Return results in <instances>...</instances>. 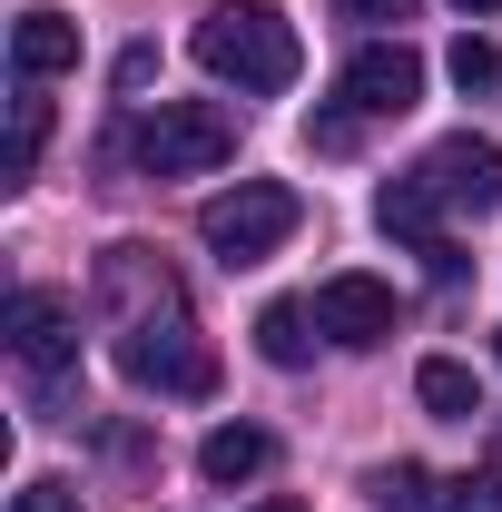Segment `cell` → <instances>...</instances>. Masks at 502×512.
Segmentation results:
<instances>
[{
  "instance_id": "obj_20",
  "label": "cell",
  "mask_w": 502,
  "mask_h": 512,
  "mask_svg": "<svg viewBox=\"0 0 502 512\" xmlns=\"http://www.w3.org/2000/svg\"><path fill=\"white\" fill-rule=\"evenodd\" d=\"M453 10H463V20H493V10H502V0H453Z\"/></svg>"
},
{
  "instance_id": "obj_11",
  "label": "cell",
  "mask_w": 502,
  "mask_h": 512,
  "mask_svg": "<svg viewBox=\"0 0 502 512\" xmlns=\"http://www.w3.org/2000/svg\"><path fill=\"white\" fill-rule=\"evenodd\" d=\"M315 335H325V325H315V306H296V296H276V306L256 316V355L296 375V365H306V355H315Z\"/></svg>"
},
{
  "instance_id": "obj_17",
  "label": "cell",
  "mask_w": 502,
  "mask_h": 512,
  "mask_svg": "<svg viewBox=\"0 0 502 512\" xmlns=\"http://www.w3.org/2000/svg\"><path fill=\"white\" fill-rule=\"evenodd\" d=\"M20 512H79V493H69L60 473H40V483H20Z\"/></svg>"
},
{
  "instance_id": "obj_4",
  "label": "cell",
  "mask_w": 502,
  "mask_h": 512,
  "mask_svg": "<svg viewBox=\"0 0 502 512\" xmlns=\"http://www.w3.org/2000/svg\"><path fill=\"white\" fill-rule=\"evenodd\" d=\"M119 148H128V168H148V178H207V168L237 158V109H217V99H158V109L128 119Z\"/></svg>"
},
{
  "instance_id": "obj_2",
  "label": "cell",
  "mask_w": 502,
  "mask_h": 512,
  "mask_svg": "<svg viewBox=\"0 0 502 512\" xmlns=\"http://www.w3.org/2000/svg\"><path fill=\"white\" fill-rule=\"evenodd\" d=\"M502 207V148L493 138H434L394 188L375 197V217H384V237H414V247H434V217H493Z\"/></svg>"
},
{
  "instance_id": "obj_10",
  "label": "cell",
  "mask_w": 502,
  "mask_h": 512,
  "mask_svg": "<svg viewBox=\"0 0 502 512\" xmlns=\"http://www.w3.org/2000/svg\"><path fill=\"white\" fill-rule=\"evenodd\" d=\"M266 463H276V444H266V424H217V434L197 444V473H207L217 493H227V483H256Z\"/></svg>"
},
{
  "instance_id": "obj_8",
  "label": "cell",
  "mask_w": 502,
  "mask_h": 512,
  "mask_svg": "<svg viewBox=\"0 0 502 512\" xmlns=\"http://www.w3.org/2000/svg\"><path fill=\"white\" fill-rule=\"evenodd\" d=\"M315 325H325L335 345H355V355H365V345L394 335V286L345 266V276H325V286H315Z\"/></svg>"
},
{
  "instance_id": "obj_12",
  "label": "cell",
  "mask_w": 502,
  "mask_h": 512,
  "mask_svg": "<svg viewBox=\"0 0 502 512\" xmlns=\"http://www.w3.org/2000/svg\"><path fill=\"white\" fill-rule=\"evenodd\" d=\"M414 394H424L434 424H473V414H483V384H473V365H453V355H424Z\"/></svg>"
},
{
  "instance_id": "obj_16",
  "label": "cell",
  "mask_w": 502,
  "mask_h": 512,
  "mask_svg": "<svg viewBox=\"0 0 502 512\" xmlns=\"http://www.w3.org/2000/svg\"><path fill=\"white\" fill-rule=\"evenodd\" d=\"M443 512H502V473H463V483H443Z\"/></svg>"
},
{
  "instance_id": "obj_6",
  "label": "cell",
  "mask_w": 502,
  "mask_h": 512,
  "mask_svg": "<svg viewBox=\"0 0 502 512\" xmlns=\"http://www.w3.org/2000/svg\"><path fill=\"white\" fill-rule=\"evenodd\" d=\"M414 99H424V60L404 40H365L335 79V109H355V119H404Z\"/></svg>"
},
{
  "instance_id": "obj_9",
  "label": "cell",
  "mask_w": 502,
  "mask_h": 512,
  "mask_svg": "<svg viewBox=\"0 0 502 512\" xmlns=\"http://www.w3.org/2000/svg\"><path fill=\"white\" fill-rule=\"evenodd\" d=\"M10 69L40 89V79H60V69H79V20L69 10H20L10 20Z\"/></svg>"
},
{
  "instance_id": "obj_1",
  "label": "cell",
  "mask_w": 502,
  "mask_h": 512,
  "mask_svg": "<svg viewBox=\"0 0 502 512\" xmlns=\"http://www.w3.org/2000/svg\"><path fill=\"white\" fill-rule=\"evenodd\" d=\"M99 306H109V355L138 394H207L217 384V345L197 335L178 276L148 247H109L99 256Z\"/></svg>"
},
{
  "instance_id": "obj_3",
  "label": "cell",
  "mask_w": 502,
  "mask_h": 512,
  "mask_svg": "<svg viewBox=\"0 0 502 512\" xmlns=\"http://www.w3.org/2000/svg\"><path fill=\"white\" fill-rule=\"evenodd\" d=\"M197 69L227 79V89H247V99H276V89H296L306 40H296L286 0H217L197 20Z\"/></svg>"
},
{
  "instance_id": "obj_5",
  "label": "cell",
  "mask_w": 502,
  "mask_h": 512,
  "mask_svg": "<svg viewBox=\"0 0 502 512\" xmlns=\"http://www.w3.org/2000/svg\"><path fill=\"white\" fill-rule=\"evenodd\" d=\"M306 227V197L286 188V178H237L227 197H207L197 207V237L217 266H256V256H276L286 237Z\"/></svg>"
},
{
  "instance_id": "obj_7",
  "label": "cell",
  "mask_w": 502,
  "mask_h": 512,
  "mask_svg": "<svg viewBox=\"0 0 502 512\" xmlns=\"http://www.w3.org/2000/svg\"><path fill=\"white\" fill-rule=\"evenodd\" d=\"M10 355L40 384H60L69 365H79V306L50 296V286H20V296H10Z\"/></svg>"
},
{
  "instance_id": "obj_15",
  "label": "cell",
  "mask_w": 502,
  "mask_h": 512,
  "mask_svg": "<svg viewBox=\"0 0 502 512\" xmlns=\"http://www.w3.org/2000/svg\"><path fill=\"white\" fill-rule=\"evenodd\" d=\"M375 503L384 512H443V483L424 473V463H384V473H375Z\"/></svg>"
},
{
  "instance_id": "obj_14",
  "label": "cell",
  "mask_w": 502,
  "mask_h": 512,
  "mask_svg": "<svg viewBox=\"0 0 502 512\" xmlns=\"http://www.w3.org/2000/svg\"><path fill=\"white\" fill-rule=\"evenodd\" d=\"M443 69H453V89H463V99H483V89H502V50L483 40V30H463V40L443 50Z\"/></svg>"
},
{
  "instance_id": "obj_21",
  "label": "cell",
  "mask_w": 502,
  "mask_h": 512,
  "mask_svg": "<svg viewBox=\"0 0 502 512\" xmlns=\"http://www.w3.org/2000/svg\"><path fill=\"white\" fill-rule=\"evenodd\" d=\"M256 512H306V503H296V493H266V503H256Z\"/></svg>"
},
{
  "instance_id": "obj_18",
  "label": "cell",
  "mask_w": 502,
  "mask_h": 512,
  "mask_svg": "<svg viewBox=\"0 0 502 512\" xmlns=\"http://www.w3.org/2000/svg\"><path fill=\"white\" fill-rule=\"evenodd\" d=\"M345 20H375L384 30V20H414V0H345Z\"/></svg>"
},
{
  "instance_id": "obj_19",
  "label": "cell",
  "mask_w": 502,
  "mask_h": 512,
  "mask_svg": "<svg viewBox=\"0 0 502 512\" xmlns=\"http://www.w3.org/2000/svg\"><path fill=\"white\" fill-rule=\"evenodd\" d=\"M158 79V50H119V89H148Z\"/></svg>"
},
{
  "instance_id": "obj_13",
  "label": "cell",
  "mask_w": 502,
  "mask_h": 512,
  "mask_svg": "<svg viewBox=\"0 0 502 512\" xmlns=\"http://www.w3.org/2000/svg\"><path fill=\"white\" fill-rule=\"evenodd\" d=\"M40 138H50V99H40V89L20 79V109H10V158H0V178H30Z\"/></svg>"
}]
</instances>
